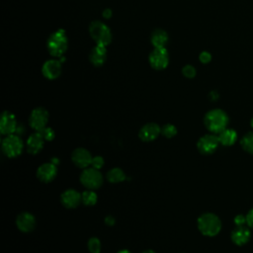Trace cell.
I'll return each instance as SVG.
<instances>
[{"label": "cell", "mask_w": 253, "mask_h": 253, "mask_svg": "<svg viewBox=\"0 0 253 253\" xmlns=\"http://www.w3.org/2000/svg\"><path fill=\"white\" fill-rule=\"evenodd\" d=\"M228 116L227 114L220 109H212L209 111L204 118V124L208 130L211 133L218 134L228 125Z\"/></svg>", "instance_id": "cell-1"}, {"label": "cell", "mask_w": 253, "mask_h": 253, "mask_svg": "<svg viewBox=\"0 0 253 253\" xmlns=\"http://www.w3.org/2000/svg\"><path fill=\"white\" fill-rule=\"evenodd\" d=\"M198 228L200 232L209 237L215 236L221 229V221L219 217L212 212H205L198 217Z\"/></svg>", "instance_id": "cell-2"}, {"label": "cell", "mask_w": 253, "mask_h": 253, "mask_svg": "<svg viewBox=\"0 0 253 253\" xmlns=\"http://www.w3.org/2000/svg\"><path fill=\"white\" fill-rule=\"evenodd\" d=\"M68 45L67 37L65 31L59 29L53 32L47 39L46 47L50 55L60 57L66 51Z\"/></svg>", "instance_id": "cell-3"}, {"label": "cell", "mask_w": 253, "mask_h": 253, "mask_svg": "<svg viewBox=\"0 0 253 253\" xmlns=\"http://www.w3.org/2000/svg\"><path fill=\"white\" fill-rule=\"evenodd\" d=\"M1 149L5 156L8 158H16L22 153L24 149V143L19 135L14 133L9 134L2 139Z\"/></svg>", "instance_id": "cell-4"}, {"label": "cell", "mask_w": 253, "mask_h": 253, "mask_svg": "<svg viewBox=\"0 0 253 253\" xmlns=\"http://www.w3.org/2000/svg\"><path fill=\"white\" fill-rule=\"evenodd\" d=\"M80 183L88 190L99 189L104 182V178L100 170L93 167H87L82 170L79 176Z\"/></svg>", "instance_id": "cell-5"}, {"label": "cell", "mask_w": 253, "mask_h": 253, "mask_svg": "<svg viewBox=\"0 0 253 253\" xmlns=\"http://www.w3.org/2000/svg\"><path fill=\"white\" fill-rule=\"evenodd\" d=\"M89 33L97 44L107 46L112 41L111 30L100 21H94L91 23L89 27Z\"/></svg>", "instance_id": "cell-6"}, {"label": "cell", "mask_w": 253, "mask_h": 253, "mask_svg": "<svg viewBox=\"0 0 253 253\" xmlns=\"http://www.w3.org/2000/svg\"><path fill=\"white\" fill-rule=\"evenodd\" d=\"M48 122V112L43 107L35 108L29 117V125L35 130L39 131L46 126Z\"/></svg>", "instance_id": "cell-7"}, {"label": "cell", "mask_w": 253, "mask_h": 253, "mask_svg": "<svg viewBox=\"0 0 253 253\" xmlns=\"http://www.w3.org/2000/svg\"><path fill=\"white\" fill-rule=\"evenodd\" d=\"M219 140L218 136L215 133H207L203 136H201L197 142V148L200 151V153L209 155L213 153L217 146H218Z\"/></svg>", "instance_id": "cell-8"}, {"label": "cell", "mask_w": 253, "mask_h": 253, "mask_svg": "<svg viewBox=\"0 0 253 253\" xmlns=\"http://www.w3.org/2000/svg\"><path fill=\"white\" fill-rule=\"evenodd\" d=\"M149 64L156 70H162L167 67L169 63L168 51L165 47H154L149 53Z\"/></svg>", "instance_id": "cell-9"}, {"label": "cell", "mask_w": 253, "mask_h": 253, "mask_svg": "<svg viewBox=\"0 0 253 253\" xmlns=\"http://www.w3.org/2000/svg\"><path fill=\"white\" fill-rule=\"evenodd\" d=\"M93 156L89 150L83 147L75 148L71 153V161L72 163L81 169H85L89 167L92 163Z\"/></svg>", "instance_id": "cell-10"}, {"label": "cell", "mask_w": 253, "mask_h": 253, "mask_svg": "<svg viewBox=\"0 0 253 253\" xmlns=\"http://www.w3.org/2000/svg\"><path fill=\"white\" fill-rule=\"evenodd\" d=\"M17 130V120L13 113L4 111L0 119V132L4 135L13 134Z\"/></svg>", "instance_id": "cell-11"}, {"label": "cell", "mask_w": 253, "mask_h": 253, "mask_svg": "<svg viewBox=\"0 0 253 253\" xmlns=\"http://www.w3.org/2000/svg\"><path fill=\"white\" fill-rule=\"evenodd\" d=\"M36 224L37 221L34 214L29 211H23L16 217V226L20 231L24 233L33 231L36 227Z\"/></svg>", "instance_id": "cell-12"}, {"label": "cell", "mask_w": 253, "mask_h": 253, "mask_svg": "<svg viewBox=\"0 0 253 253\" xmlns=\"http://www.w3.org/2000/svg\"><path fill=\"white\" fill-rule=\"evenodd\" d=\"M57 175V167L51 162H45L37 169V178L42 183H50Z\"/></svg>", "instance_id": "cell-13"}, {"label": "cell", "mask_w": 253, "mask_h": 253, "mask_svg": "<svg viewBox=\"0 0 253 253\" xmlns=\"http://www.w3.org/2000/svg\"><path fill=\"white\" fill-rule=\"evenodd\" d=\"M161 133V126L156 123H147L143 125L139 131L138 136L142 141L149 142L155 140Z\"/></svg>", "instance_id": "cell-14"}, {"label": "cell", "mask_w": 253, "mask_h": 253, "mask_svg": "<svg viewBox=\"0 0 253 253\" xmlns=\"http://www.w3.org/2000/svg\"><path fill=\"white\" fill-rule=\"evenodd\" d=\"M60 202L66 209H75L81 202V194L75 189H67L60 195Z\"/></svg>", "instance_id": "cell-15"}, {"label": "cell", "mask_w": 253, "mask_h": 253, "mask_svg": "<svg viewBox=\"0 0 253 253\" xmlns=\"http://www.w3.org/2000/svg\"><path fill=\"white\" fill-rule=\"evenodd\" d=\"M44 138L42 137V135L40 133V131H35L33 132L27 139L26 142V147H27V151L30 154L36 155L39 152L42 151V149L43 148V144H44Z\"/></svg>", "instance_id": "cell-16"}, {"label": "cell", "mask_w": 253, "mask_h": 253, "mask_svg": "<svg viewBox=\"0 0 253 253\" xmlns=\"http://www.w3.org/2000/svg\"><path fill=\"white\" fill-rule=\"evenodd\" d=\"M42 72L49 80L56 79L61 73V62L56 59H49L43 63Z\"/></svg>", "instance_id": "cell-17"}, {"label": "cell", "mask_w": 253, "mask_h": 253, "mask_svg": "<svg viewBox=\"0 0 253 253\" xmlns=\"http://www.w3.org/2000/svg\"><path fill=\"white\" fill-rule=\"evenodd\" d=\"M230 238L234 244H236L238 246L244 245L245 243L248 242V240L250 238V230L245 225L236 226L232 230Z\"/></svg>", "instance_id": "cell-18"}, {"label": "cell", "mask_w": 253, "mask_h": 253, "mask_svg": "<svg viewBox=\"0 0 253 253\" xmlns=\"http://www.w3.org/2000/svg\"><path fill=\"white\" fill-rule=\"evenodd\" d=\"M107 58V49L105 45L96 44L89 54V59L91 63L95 66H101L105 63Z\"/></svg>", "instance_id": "cell-19"}, {"label": "cell", "mask_w": 253, "mask_h": 253, "mask_svg": "<svg viewBox=\"0 0 253 253\" xmlns=\"http://www.w3.org/2000/svg\"><path fill=\"white\" fill-rule=\"evenodd\" d=\"M218 140L219 143L223 146H230L232 145L236 139H237V133L232 128H224L222 131H220L218 134Z\"/></svg>", "instance_id": "cell-20"}, {"label": "cell", "mask_w": 253, "mask_h": 253, "mask_svg": "<svg viewBox=\"0 0 253 253\" xmlns=\"http://www.w3.org/2000/svg\"><path fill=\"white\" fill-rule=\"evenodd\" d=\"M150 41L154 47H165V44L168 42V35L164 30L156 29L151 34Z\"/></svg>", "instance_id": "cell-21"}, {"label": "cell", "mask_w": 253, "mask_h": 253, "mask_svg": "<svg viewBox=\"0 0 253 253\" xmlns=\"http://www.w3.org/2000/svg\"><path fill=\"white\" fill-rule=\"evenodd\" d=\"M106 178L110 183L116 184V183H121V182L125 181L126 176L123 169H121L119 167H114L107 172Z\"/></svg>", "instance_id": "cell-22"}, {"label": "cell", "mask_w": 253, "mask_h": 253, "mask_svg": "<svg viewBox=\"0 0 253 253\" xmlns=\"http://www.w3.org/2000/svg\"><path fill=\"white\" fill-rule=\"evenodd\" d=\"M98 201V196L94 190H86L81 194V202L83 205L91 207L94 206Z\"/></svg>", "instance_id": "cell-23"}, {"label": "cell", "mask_w": 253, "mask_h": 253, "mask_svg": "<svg viewBox=\"0 0 253 253\" xmlns=\"http://www.w3.org/2000/svg\"><path fill=\"white\" fill-rule=\"evenodd\" d=\"M241 147L248 153L253 154V131L247 132L240 140Z\"/></svg>", "instance_id": "cell-24"}, {"label": "cell", "mask_w": 253, "mask_h": 253, "mask_svg": "<svg viewBox=\"0 0 253 253\" xmlns=\"http://www.w3.org/2000/svg\"><path fill=\"white\" fill-rule=\"evenodd\" d=\"M87 248L90 253H100L101 252V241L98 237H91L87 241Z\"/></svg>", "instance_id": "cell-25"}, {"label": "cell", "mask_w": 253, "mask_h": 253, "mask_svg": "<svg viewBox=\"0 0 253 253\" xmlns=\"http://www.w3.org/2000/svg\"><path fill=\"white\" fill-rule=\"evenodd\" d=\"M161 134L166 138H172L177 134V127L172 124H166L161 126Z\"/></svg>", "instance_id": "cell-26"}, {"label": "cell", "mask_w": 253, "mask_h": 253, "mask_svg": "<svg viewBox=\"0 0 253 253\" xmlns=\"http://www.w3.org/2000/svg\"><path fill=\"white\" fill-rule=\"evenodd\" d=\"M39 131L42 135V137L44 138L45 141H51L54 138V136H55L54 130L51 127H49V126H45V127H43L42 129H41Z\"/></svg>", "instance_id": "cell-27"}, {"label": "cell", "mask_w": 253, "mask_h": 253, "mask_svg": "<svg viewBox=\"0 0 253 253\" xmlns=\"http://www.w3.org/2000/svg\"><path fill=\"white\" fill-rule=\"evenodd\" d=\"M182 73L187 78H193L196 76V69L192 65H185L182 69Z\"/></svg>", "instance_id": "cell-28"}, {"label": "cell", "mask_w": 253, "mask_h": 253, "mask_svg": "<svg viewBox=\"0 0 253 253\" xmlns=\"http://www.w3.org/2000/svg\"><path fill=\"white\" fill-rule=\"evenodd\" d=\"M104 166V158L100 155L94 156L92 159V163H91V167L100 170L102 167Z\"/></svg>", "instance_id": "cell-29"}, {"label": "cell", "mask_w": 253, "mask_h": 253, "mask_svg": "<svg viewBox=\"0 0 253 253\" xmlns=\"http://www.w3.org/2000/svg\"><path fill=\"white\" fill-rule=\"evenodd\" d=\"M199 59H200V61H201L202 63H205V64H206V63H209V62L211 61V53L208 52V51H203V52L200 53Z\"/></svg>", "instance_id": "cell-30"}, {"label": "cell", "mask_w": 253, "mask_h": 253, "mask_svg": "<svg viewBox=\"0 0 253 253\" xmlns=\"http://www.w3.org/2000/svg\"><path fill=\"white\" fill-rule=\"evenodd\" d=\"M234 223H235L236 226L244 225V224L246 223V215L237 214V215L234 217Z\"/></svg>", "instance_id": "cell-31"}, {"label": "cell", "mask_w": 253, "mask_h": 253, "mask_svg": "<svg viewBox=\"0 0 253 253\" xmlns=\"http://www.w3.org/2000/svg\"><path fill=\"white\" fill-rule=\"evenodd\" d=\"M246 224L250 228H253V208L246 214Z\"/></svg>", "instance_id": "cell-32"}, {"label": "cell", "mask_w": 253, "mask_h": 253, "mask_svg": "<svg viewBox=\"0 0 253 253\" xmlns=\"http://www.w3.org/2000/svg\"><path fill=\"white\" fill-rule=\"evenodd\" d=\"M104 222L106 223V225L108 226H113L115 223H116V220H115V217L112 216V215H107L104 219Z\"/></svg>", "instance_id": "cell-33"}, {"label": "cell", "mask_w": 253, "mask_h": 253, "mask_svg": "<svg viewBox=\"0 0 253 253\" xmlns=\"http://www.w3.org/2000/svg\"><path fill=\"white\" fill-rule=\"evenodd\" d=\"M103 16H104V18H106V19L111 18V17H112V11H111L110 9H105V10L103 11Z\"/></svg>", "instance_id": "cell-34"}, {"label": "cell", "mask_w": 253, "mask_h": 253, "mask_svg": "<svg viewBox=\"0 0 253 253\" xmlns=\"http://www.w3.org/2000/svg\"><path fill=\"white\" fill-rule=\"evenodd\" d=\"M210 98L211 99V100H216L217 98H218V93L216 92V91H211V93H210Z\"/></svg>", "instance_id": "cell-35"}, {"label": "cell", "mask_w": 253, "mask_h": 253, "mask_svg": "<svg viewBox=\"0 0 253 253\" xmlns=\"http://www.w3.org/2000/svg\"><path fill=\"white\" fill-rule=\"evenodd\" d=\"M50 162H51V163H53L54 165H57V164L59 163V160H58L57 158H55V157H52V158H51V160H50Z\"/></svg>", "instance_id": "cell-36"}, {"label": "cell", "mask_w": 253, "mask_h": 253, "mask_svg": "<svg viewBox=\"0 0 253 253\" xmlns=\"http://www.w3.org/2000/svg\"><path fill=\"white\" fill-rule=\"evenodd\" d=\"M141 253H155L153 250H151V249H147V250H144V251H142Z\"/></svg>", "instance_id": "cell-37"}, {"label": "cell", "mask_w": 253, "mask_h": 253, "mask_svg": "<svg viewBox=\"0 0 253 253\" xmlns=\"http://www.w3.org/2000/svg\"><path fill=\"white\" fill-rule=\"evenodd\" d=\"M118 253H130L128 250H126V249H124V250H121V251H119Z\"/></svg>", "instance_id": "cell-38"}, {"label": "cell", "mask_w": 253, "mask_h": 253, "mask_svg": "<svg viewBox=\"0 0 253 253\" xmlns=\"http://www.w3.org/2000/svg\"><path fill=\"white\" fill-rule=\"evenodd\" d=\"M250 125H251V126H252V128H253V118L251 119V122H250Z\"/></svg>", "instance_id": "cell-39"}]
</instances>
